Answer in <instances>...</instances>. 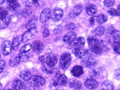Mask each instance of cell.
Instances as JSON below:
<instances>
[{
    "instance_id": "cell-49",
    "label": "cell",
    "mask_w": 120,
    "mask_h": 90,
    "mask_svg": "<svg viewBox=\"0 0 120 90\" xmlns=\"http://www.w3.org/2000/svg\"><path fill=\"white\" fill-rule=\"evenodd\" d=\"M118 10H119L120 11V4H119L118 5Z\"/></svg>"
},
{
    "instance_id": "cell-45",
    "label": "cell",
    "mask_w": 120,
    "mask_h": 90,
    "mask_svg": "<svg viewBox=\"0 0 120 90\" xmlns=\"http://www.w3.org/2000/svg\"><path fill=\"white\" fill-rule=\"evenodd\" d=\"M39 61L41 62V63H45L46 62V56H44V55H41V56H40L39 57Z\"/></svg>"
},
{
    "instance_id": "cell-53",
    "label": "cell",
    "mask_w": 120,
    "mask_h": 90,
    "mask_svg": "<svg viewBox=\"0 0 120 90\" xmlns=\"http://www.w3.org/2000/svg\"><path fill=\"white\" fill-rule=\"evenodd\" d=\"M94 1H96V0H94Z\"/></svg>"
},
{
    "instance_id": "cell-54",
    "label": "cell",
    "mask_w": 120,
    "mask_h": 90,
    "mask_svg": "<svg viewBox=\"0 0 120 90\" xmlns=\"http://www.w3.org/2000/svg\"><path fill=\"white\" fill-rule=\"evenodd\" d=\"M22 90H23V89H22Z\"/></svg>"
},
{
    "instance_id": "cell-47",
    "label": "cell",
    "mask_w": 120,
    "mask_h": 90,
    "mask_svg": "<svg viewBox=\"0 0 120 90\" xmlns=\"http://www.w3.org/2000/svg\"><path fill=\"white\" fill-rule=\"evenodd\" d=\"M33 2H34V4H36L38 2V0H33Z\"/></svg>"
},
{
    "instance_id": "cell-23",
    "label": "cell",
    "mask_w": 120,
    "mask_h": 90,
    "mask_svg": "<svg viewBox=\"0 0 120 90\" xmlns=\"http://www.w3.org/2000/svg\"><path fill=\"white\" fill-rule=\"evenodd\" d=\"M101 90H114L113 84L110 81H105L101 85Z\"/></svg>"
},
{
    "instance_id": "cell-33",
    "label": "cell",
    "mask_w": 120,
    "mask_h": 90,
    "mask_svg": "<svg viewBox=\"0 0 120 90\" xmlns=\"http://www.w3.org/2000/svg\"><path fill=\"white\" fill-rule=\"evenodd\" d=\"M32 45L31 44H26L23 45L21 48H20V53H26L28 51H30L31 49H32Z\"/></svg>"
},
{
    "instance_id": "cell-30",
    "label": "cell",
    "mask_w": 120,
    "mask_h": 90,
    "mask_svg": "<svg viewBox=\"0 0 120 90\" xmlns=\"http://www.w3.org/2000/svg\"><path fill=\"white\" fill-rule=\"evenodd\" d=\"M108 18H107V16L104 14H99L98 17H96V21L98 24H103L107 21Z\"/></svg>"
},
{
    "instance_id": "cell-31",
    "label": "cell",
    "mask_w": 120,
    "mask_h": 90,
    "mask_svg": "<svg viewBox=\"0 0 120 90\" xmlns=\"http://www.w3.org/2000/svg\"><path fill=\"white\" fill-rule=\"evenodd\" d=\"M68 83V79L64 74H61L59 76V84L62 86H64Z\"/></svg>"
},
{
    "instance_id": "cell-38",
    "label": "cell",
    "mask_w": 120,
    "mask_h": 90,
    "mask_svg": "<svg viewBox=\"0 0 120 90\" xmlns=\"http://www.w3.org/2000/svg\"><path fill=\"white\" fill-rule=\"evenodd\" d=\"M20 56V59L21 62H24V61H26L29 59V55H27L26 53H20L19 54Z\"/></svg>"
},
{
    "instance_id": "cell-11",
    "label": "cell",
    "mask_w": 120,
    "mask_h": 90,
    "mask_svg": "<svg viewBox=\"0 0 120 90\" xmlns=\"http://www.w3.org/2000/svg\"><path fill=\"white\" fill-rule=\"evenodd\" d=\"M51 10L49 9H48V8H46V9H44V10L41 12V15H40V21L42 23L46 22L51 18Z\"/></svg>"
},
{
    "instance_id": "cell-5",
    "label": "cell",
    "mask_w": 120,
    "mask_h": 90,
    "mask_svg": "<svg viewBox=\"0 0 120 90\" xmlns=\"http://www.w3.org/2000/svg\"><path fill=\"white\" fill-rule=\"evenodd\" d=\"M7 8L11 12H17L20 7L18 0H5L4 1Z\"/></svg>"
},
{
    "instance_id": "cell-34",
    "label": "cell",
    "mask_w": 120,
    "mask_h": 90,
    "mask_svg": "<svg viewBox=\"0 0 120 90\" xmlns=\"http://www.w3.org/2000/svg\"><path fill=\"white\" fill-rule=\"evenodd\" d=\"M42 71L46 73H49V74L54 73V69L53 68H50V67L47 66L46 64H44V66L42 67Z\"/></svg>"
},
{
    "instance_id": "cell-3",
    "label": "cell",
    "mask_w": 120,
    "mask_h": 90,
    "mask_svg": "<svg viewBox=\"0 0 120 90\" xmlns=\"http://www.w3.org/2000/svg\"><path fill=\"white\" fill-rule=\"evenodd\" d=\"M38 32V30L36 28V27L31 28L30 30H28L27 32H25V33L22 34V37H21V41L22 43H26L28 40H31L34 36H35Z\"/></svg>"
},
{
    "instance_id": "cell-19",
    "label": "cell",
    "mask_w": 120,
    "mask_h": 90,
    "mask_svg": "<svg viewBox=\"0 0 120 90\" xmlns=\"http://www.w3.org/2000/svg\"><path fill=\"white\" fill-rule=\"evenodd\" d=\"M32 81L36 84V85L37 87H42V86H44L46 83V81H45L44 78H43L41 76H34L33 77Z\"/></svg>"
},
{
    "instance_id": "cell-15",
    "label": "cell",
    "mask_w": 120,
    "mask_h": 90,
    "mask_svg": "<svg viewBox=\"0 0 120 90\" xmlns=\"http://www.w3.org/2000/svg\"><path fill=\"white\" fill-rule=\"evenodd\" d=\"M77 38V34L74 32H68L67 34H66L65 35H64L62 40L64 43H72L74 40L76 39Z\"/></svg>"
},
{
    "instance_id": "cell-20",
    "label": "cell",
    "mask_w": 120,
    "mask_h": 90,
    "mask_svg": "<svg viewBox=\"0 0 120 90\" xmlns=\"http://www.w3.org/2000/svg\"><path fill=\"white\" fill-rule=\"evenodd\" d=\"M20 62H21V61H20V56L18 54V55L12 57L10 60V61H9V64H10V66L12 67H16L20 63Z\"/></svg>"
},
{
    "instance_id": "cell-25",
    "label": "cell",
    "mask_w": 120,
    "mask_h": 90,
    "mask_svg": "<svg viewBox=\"0 0 120 90\" xmlns=\"http://www.w3.org/2000/svg\"><path fill=\"white\" fill-rule=\"evenodd\" d=\"M20 43V40L19 37L16 36L12 39V50L14 51H17L19 48Z\"/></svg>"
},
{
    "instance_id": "cell-17",
    "label": "cell",
    "mask_w": 120,
    "mask_h": 90,
    "mask_svg": "<svg viewBox=\"0 0 120 90\" xmlns=\"http://www.w3.org/2000/svg\"><path fill=\"white\" fill-rule=\"evenodd\" d=\"M83 69L80 66H75L72 69V74L75 77H80L83 74Z\"/></svg>"
},
{
    "instance_id": "cell-40",
    "label": "cell",
    "mask_w": 120,
    "mask_h": 90,
    "mask_svg": "<svg viewBox=\"0 0 120 90\" xmlns=\"http://www.w3.org/2000/svg\"><path fill=\"white\" fill-rule=\"evenodd\" d=\"M108 13L110 15H111V16H118V15H119V12L116 10H115V9H110V10H108Z\"/></svg>"
},
{
    "instance_id": "cell-14",
    "label": "cell",
    "mask_w": 120,
    "mask_h": 90,
    "mask_svg": "<svg viewBox=\"0 0 120 90\" xmlns=\"http://www.w3.org/2000/svg\"><path fill=\"white\" fill-rule=\"evenodd\" d=\"M12 87L15 90H22L25 88V84L20 79H15L12 84Z\"/></svg>"
},
{
    "instance_id": "cell-16",
    "label": "cell",
    "mask_w": 120,
    "mask_h": 90,
    "mask_svg": "<svg viewBox=\"0 0 120 90\" xmlns=\"http://www.w3.org/2000/svg\"><path fill=\"white\" fill-rule=\"evenodd\" d=\"M19 76L21 79H22L25 81H29L32 79V73L29 71L25 70L20 73Z\"/></svg>"
},
{
    "instance_id": "cell-4",
    "label": "cell",
    "mask_w": 120,
    "mask_h": 90,
    "mask_svg": "<svg viewBox=\"0 0 120 90\" xmlns=\"http://www.w3.org/2000/svg\"><path fill=\"white\" fill-rule=\"evenodd\" d=\"M82 63L84 64L85 66L88 68H91L96 64V61L95 60V59L93 58V56L88 55V53L86 51V54L83 57Z\"/></svg>"
},
{
    "instance_id": "cell-50",
    "label": "cell",
    "mask_w": 120,
    "mask_h": 90,
    "mask_svg": "<svg viewBox=\"0 0 120 90\" xmlns=\"http://www.w3.org/2000/svg\"><path fill=\"white\" fill-rule=\"evenodd\" d=\"M75 90H82V89H76Z\"/></svg>"
},
{
    "instance_id": "cell-48",
    "label": "cell",
    "mask_w": 120,
    "mask_h": 90,
    "mask_svg": "<svg viewBox=\"0 0 120 90\" xmlns=\"http://www.w3.org/2000/svg\"><path fill=\"white\" fill-rule=\"evenodd\" d=\"M2 89V84L0 83V90H1Z\"/></svg>"
},
{
    "instance_id": "cell-10",
    "label": "cell",
    "mask_w": 120,
    "mask_h": 90,
    "mask_svg": "<svg viewBox=\"0 0 120 90\" xmlns=\"http://www.w3.org/2000/svg\"><path fill=\"white\" fill-rule=\"evenodd\" d=\"M72 52L74 55L79 59L83 58L85 55V54H86V51H85V49H83L82 47H80V46L72 47Z\"/></svg>"
},
{
    "instance_id": "cell-2",
    "label": "cell",
    "mask_w": 120,
    "mask_h": 90,
    "mask_svg": "<svg viewBox=\"0 0 120 90\" xmlns=\"http://www.w3.org/2000/svg\"><path fill=\"white\" fill-rule=\"evenodd\" d=\"M72 58L70 53H63L61 57H60L59 61V66L62 69H66L69 67V66L71 63Z\"/></svg>"
},
{
    "instance_id": "cell-29",
    "label": "cell",
    "mask_w": 120,
    "mask_h": 90,
    "mask_svg": "<svg viewBox=\"0 0 120 90\" xmlns=\"http://www.w3.org/2000/svg\"><path fill=\"white\" fill-rule=\"evenodd\" d=\"M99 76V72L96 69H91L89 71V76L90 79H96Z\"/></svg>"
},
{
    "instance_id": "cell-9",
    "label": "cell",
    "mask_w": 120,
    "mask_h": 90,
    "mask_svg": "<svg viewBox=\"0 0 120 90\" xmlns=\"http://www.w3.org/2000/svg\"><path fill=\"white\" fill-rule=\"evenodd\" d=\"M63 10L59 8H54L52 12H51V17L52 18V20L55 22L59 21L63 17Z\"/></svg>"
},
{
    "instance_id": "cell-46",
    "label": "cell",
    "mask_w": 120,
    "mask_h": 90,
    "mask_svg": "<svg viewBox=\"0 0 120 90\" xmlns=\"http://www.w3.org/2000/svg\"><path fill=\"white\" fill-rule=\"evenodd\" d=\"M115 74H116V76L120 75V69H118L115 71Z\"/></svg>"
},
{
    "instance_id": "cell-13",
    "label": "cell",
    "mask_w": 120,
    "mask_h": 90,
    "mask_svg": "<svg viewBox=\"0 0 120 90\" xmlns=\"http://www.w3.org/2000/svg\"><path fill=\"white\" fill-rule=\"evenodd\" d=\"M84 86L88 89H95L98 87V83L93 79H88L85 80Z\"/></svg>"
},
{
    "instance_id": "cell-8",
    "label": "cell",
    "mask_w": 120,
    "mask_h": 90,
    "mask_svg": "<svg viewBox=\"0 0 120 90\" xmlns=\"http://www.w3.org/2000/svg\"><path fill=\"white\" fill-rule=\"evenodd\" d=\"M1 49H2V52L3 55H10L12 50V43L10 41V40H4L1 45Z\"/></svg>"
},
{
    "instance_id": "cell-7",
    "label": "cell",
    "mask_w": 120,
    "mask_h": 90,
    "mask_svg": "<svg viewBox=\"0 0 120 90\" xmlns=\"http://www.w3.org/2000/svg\"><path fill=\"white\" fill-rule=\"evenodd\" d=\"M82 9H83V7L81 4H78V5L75 6L70 10L68 17H69L70 19H75L76 17H78V16L82 12Z\"/></svg>"
},
{
    "instance_id": "cell-18",
    "label": "cell",
    "mask_w": 120,
    "mask_h": 90,
    "mask_svg": "<svg viewBox=\"0 0 120 90\" xmlns=\"http://www.w3.org/2000/svg\"><path fill=\"white\" fill-rule=\"evenodd\" d=\"M85 12H86V13L88 15L93 16L97 12V7L96 5H94L93 4H90L86 7V8H85Z\"/></svg>"
},
{
    "instance_id": "cell-32",
    "label": "cell",
    "mask_w": 120,
    "mask_h": 90,
    "mask_svg": "<svg viewBox=\"0 0 120 90\" xmlns=\"http://www.w3.org/2000/svg\"><path fill=\"white\" fill-rule=\"evenodd\" d=\"M36 22H37L36 19H31L26 24H25V28H26L28 30H30L31 28H35L36 25Z\"/></svg>"
},
{
    "instance_id": "cell-21",
    "label": "cell",
    "mask_w": 120,
    "mask_h": 90,
    "mask_svg": "<svg viewBox=\"0 0 120 90\" xmlns=\"http://www.w3.org/2000/svg\"><path fill=\"white\" fill-rule=\"evenodd\" d=\"M69 86L72 89H80L82 86V84L80 81L72 79L69 81Z\"/></svg>"
},
{
    "instance_id": "cell-1",
    "label": "cell",
    "mask_w": 120,
    "mask_h": 90,
    "mask_svg": "<svg viewBox=\"0 0 120 90\" xmlns=\"http://www.w3.org/2000/svg\"><path fill=\"white\" fill-rule=\"evenodd\" d=\"M88 43L90 47V50L91 52L96 54H101L104 50L103 42L93 36H90L88 38Z\"/></svg>"
},
{
    "instance_id": "cell-41",
    "label": "cell",
    "mask_w": 120,
    "mask_h": 90,
    "mask_svg": "<svg viewBox=\"0 0 120 90\" xmlns=\"http://www.w3.org/2000/svg\"><path fill=\"white\" fill-rule=\"evenodd\" d=\"M5 66H6V62H5V61H4V60L0 61V73H1L4 71Z\"/></svg>"
},
{
    "instance_id": "cell-37",
    "label": "cell",
    "mask_w": 120,
    "mask_h": 90,
    "mask_svg": "<svg viewBox=\"0 0 120 90\" xmlns=\"http://www.w3.org/2000/svg\"><path fill=\"white\" fill-rule=\"evenodd\" d=\"M115 0H104V4L106 7H111L114 4Z\"/></svg>"
},
{
    "instance_id": "cell-24",
    "label": "cell",
    "mask_w": 120,
    "mask_h": 90,
    "mask_svg": "<svg viewBox=\"0 0 120 90\" xmlns=\"http://www.w3.org/2000/svg\"><path fill=\"white\" fill-rule=\"evenodd\" d=\"M72 43H73V47H74V46H80V47H82V46L85 45V40L83 38L80 37V38H78V39H75Z\"/></svg>"
},
{
    "instance_id": "cell-12",
    "label": "cell",
    "mask_w": 120,
    "mask_h": 90,
    "mask_svg": "<svg viewBox=\"0 0 120 90\" xmlns=\"http://www.w3.org/2000/svg\"><path fill=\"white\" fill-rule=\"evenodd\" d=\"M32 46H33L32 48H33V51L35 52L36 53H37V54L41 53L43 51V50H44V43H43L42 42H41V41H39V40L34 41Z\"/></svg>"
},
{
    "instance_id": "cell-36",
    "label": "cell",
    "mask_w": 120,
    "mask_h": 90,
    "mask_svg": "<svg viewBox=\"0 0 120 90\" xmlns=\"http://www.w3.org/2000/svg\"><path fill=\"white\" fill-rule=\"evenodd\" d=\"M28 90H37L38 87L36 85V84L34 83L33 81H31L28 83Z\"/></svg>"
},
{
    "instance_id": "cell-51",
    "label": "cell",
    "mask_w": 120,
    "mask_h": 90,
    "mask_svg": "<svg viewBox=\"0 0 120 90\" xmlns=\"http://www.w3.org/2000/svg\"><path fill=\"white\" fill-rule=\"evenodd\" d=\"M8 90H12V89H8Z\"/></svg>"
},
{
    "instance_id": "cell-42",
    "label": "cell",
    "mask_w": 120,
    "mask_h": 90,
    "mask_svg": "<svg viewBox=\"0 0 120 90\" xmlns=\"http://www.w3.org/2000/svg\"><path fill=\"white\" fill-rule=\"evenodd\" d=\"M67 30H70V32H73V30H75L76 26H75V24L70 23V24H68V25L67 26Z\"/></svg>"
},
{
    "instance_id": "cell-44",
    "label": "cell",
    "mask_w": 120,
    "mask_h": 90,
    "mask_svg": "<svg viewBox=\"0 0 120 90\" xmlns=\"http://www.w3.org/2000/svg\"><path fill=\"white\" fill-rule=\"evenodd\" d=\"M89 23H90V25H91V26L94 25V24H95V17H90V19L89 20Z\"/></svg>"
},
{
    "instance_id": "cell-26",
    "label": "cell",
    "mask_w": 120,
    "mask_h": 90,
    "mask_svg": "<svg viewBox=\"0 0 120 90\" xmlns=\"http://www.w3.org/2000/svg\"><path fill=\"white\" fill-rule=\"evenodd\" d=\"M93 34L96 36H101L104 34L105 32V28L103 26H98L95 30L93 31Z\"/></svg>"
},
{
    "instance_id": "cell-6",
    "label": "cell",
    "mask_w": 120,
    "mask_h": 90,
    "mask_svg": "<svg viewBox=\"0 0 120 90\" xmlns=\"http://www.w3.org/2000/svg\"><path fill=\"white\" fill-rule=\"evenodd\" d=\"M46 65L50 68H54L57 63V56L55 54L49 53L46 57Z\"/></svg>"
},
{
    "instance_id": "cell-52",
    "label": "cell",
    "mask_w": 120,
    "mask_h": 90,
    "mask_svg": "<svg viewBox=\"0 0 120 90\" xmlns=\"http://www.w3.org/2000/svg\"><path fill=\"white\" fill-rule=\"evenodd\" d=\"M0 57H1V54H0Z\"/></svg>"
},
{
    "instance_id": "cell-43",
    "label": "cell",
    "mask_w": 120,
    "mask_h": 90,
    "mask_svg": "<svg viewBox=\"0 0 120 90\" xmlns=\"http://www.w3.org/2000/svg\"><path fill=\"white\" fill-rule=\"evenodd\" d=\"M50 33H49V31L47 28H44V31H43V36L44 38H46L48 36H49Z\"/></svg>"
},
{
    "instance_id": "cell-22",
    "label": "cell",
    "mask_w": 120,
    "mask_h": 90,
    "mask_svg": "<svg viewBox=\"0 0 120 90\" xmlns=\"http://www.w3.org/2000/svg\"><path fill=\"white\" fill-rule=\"evenodd\" d=\"M11 17H7L5 18H0V29H4L7 28L10 22Z\"/></svg>"
},
{
    "instance_id": "cell-39",
    "label": "cell",
    "mask_w": 120,
    "mask_h": 90,
    "mask_svg": "<svg viewBox=\"0 0 120 90\" xmlns=\"http://www.w3.org/2000/svg\"><path fill=\"white\" fill-rule=\"evenodd\" d=\"M23 3L26 7H31L34 4L33 0H23Z\"/></svg>"
},
{
    "instance_id": "cell-27",
    "label": "cell",
    "mask_w": 120,
    "mask_h": 90,
    "mask_svg": "<svg viewBox=\"0 0 120 90\" xmlns=\"http://www.w3.org/2000/svg\"><path fill=\"white\" fill-rule=\"evenodd\" d=\"M32 12H33V11H32L31 7H25V9H23L21 11L20 14L23 17H28L32 14Z\"/></svg>"
},
{
    "instance_id": "cell-28",
    "label": "cell",
    "mask_w": 120,
    "mask_h": 90,
    "mask_svg": "<svg viewBox=\"0 0 120 90\" xmlns=\"http://www.w3.org/2000/svg\"><path fill=\"white\" fill-rule=\"evenodd\" d=\"M111 35L114 40V42H120V32L119 31L116 30H114Z\"/></svg>"
},
{
    "instance_id": "cell-35",
    "label": "cell",
    "mask_w": 120,
    "mask_h": 90,
    "mask_svg": "<svg viewBox=\"0 0 120 90\" xmlns=\"http://www.w3.org/2000/svg\"><path fill=\"white\" fill-rule=\"evenodd\" d=\"M112 48L115 53L120 54V42H114L112 44Z\"/></svg>"
}]
</instances>
